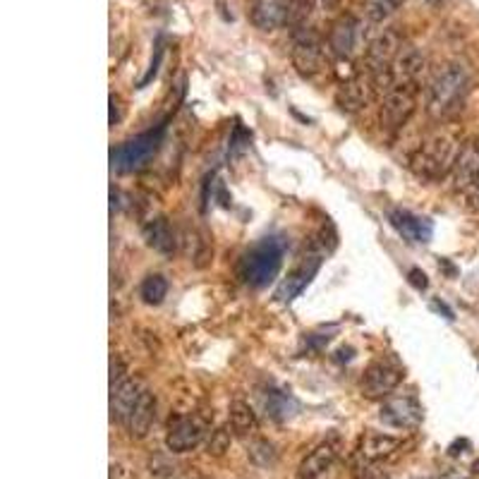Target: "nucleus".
<instances>
[{
	"label": "nucleus",
	"mask_w": 479,
	"mask_h": 479,
	"mask_svg": "<svg viewBox=\"0 0 479 479\" xmlns=\"http://www.w3.org/2000/svg\"><path fill=\"white\" fill-rule=\"evenodd\" d=\"M470 89V70L465 63L451 60L434 73L429 89H426V111L432 118H446L455 113L465 101Z\"/></svg>",
	"instance_id": "obj_1"
},
{
	"label": "nucleus",
	"mask_w": 479,
	"mask_h": 479,
	"mask_svg": "<svg viewBox=\"0 0 479 479\" xmlns=\"http://www.w3.org/2000/svg\"><path fill=\"white\" fill-rule=\"evenodd\" d=\"M460 152V142L453 137V134L439 132L429 137V140L413 153L410 159V168L419 180H441L446 178L448 173H453L455 168V161H458Z\"/></svg>",
	"instance_id": "obj_2"
},
{
	"label": "nucleus",
	"mask_w": 479,
	"mask_h": 479,
	"mask_svg": "<svg viewBox=\"0 0 479 479\" xmlns=\"http://www.w3.org/2000/svg\"><path fill=\"white\" fill-rule=\"evenodd\" d=\"M283 245L276 238H264L249 247L238 261V279L249 288H267L279 276Z\"/></svg>",
	"instance_id": "obj_3"
},
{
	"label": "nucleus",
	"mask_w": 479,
	"mask_h": 479,
	"mask_svg": "<svg viewBox=\"0 0 479 479\" xmlns=\"http://www.w3.org/2000/svg\"><path fill=\"white\" fill-rule=\"evenodd\" d=\"M161 137H163V127H156L152 132L140 134V137L125 142L122 147L113 149V153H111L113 171H118V173H132V171H140L142 166H147V161L159 149Z\"/></svg>",
	"instance_id": "obj_4"
},
{
	"label": "nucleus",
	"mask_w": 479,
	"mask_h": 479,
	"mask_svg": "<svg viewBox=\"0 0 479 479\" xmlns=\"http://www.w3.org/2000/svg\"><path fill=\"white\" fill-rule=\"evenodd\" d=\"M290 60L302 77H314L324 70V41L314 29L298 27L293 32Z\"/></svg>",
	"instance_id": "obj_5"
},
{
	"label": "nucleus",
	"mask_w": 479,
	"mask_h": 479,
	"mask_svg": "<svg viewBox=\"0 0 479 479\" xmlns=\"http://www.w3.org/2000/svg\"><path fill=\"white\" fill-rule=\"evenodd\" d=\"M415 106H417L415 87L393 84L381 101V125L386 130H400L415 113Z\"/></svg>",
	"instance_id": "obj_6"
},
{
	"label": "nucleus",
	"mask_w": 479,
	"mask_h": 479,
	"mask_svg": "<svg viewBox=\"0 0 479 479\" xmlns=\"http://www.w3.org/2000/svg\"><path fill=\"white\" fill-rule=\"evenodd\" d=\"M209 425L200 415H182L173 419L166 434V448L171 453H190L207 439Z\"/></svg>",
	"instance_id": "obj_7"
},
{
	"label": "nucleus",
	"mask_w": 479,
	"mask_h": 479,
	"mask_svg": "<svg viewBox=\"0 0 479 479\" xmlns=\"http://www.w3.org/2000/svg\"><path fill=\"white\" fill-rule=\"evenodd\" d=\"M379 419L391 429L410 432V429H417L422 425L425 410H422V403L415 396H393L381 406Z\"/></svg>",
	"instance_id": "obj_8"
},
{
	"label": "nucleus",
	"mask_w": 479,
	"mask_h": 479,
	"mask_svg": "<svg viewBox=\"0 0 479 479\" xmlns=\"http://www.w3.org/2000/svg\"><path fill=\"white\" fill-rule=\"evenodd\" d=\"M400 381H403V369L398 365H393L388 359H376L365 369L362 393L367 398H386L388 393L396 391Z\"/></svg>",
	"instance_id": "obj_9"
},
{
	"label": "nucleus",
	"mask_w": 479,
	"mask_h": 479,
	"mask_svg": "<svg viewBox=\"0 0 479 479\" xmlns=\"http://www.w3.org/2000/svg\"><path fill=\"white\" fill-rule=\"evenodd\" d=\"M293 0H252L249 5V22L259 32H276L290 22Z\"/></svg>",
	"instance_id": "obj_10"
},
{
	"label": "nucleus",
	"mask_w": 479,
	"mask_h": 479,
	"mask_svg": "<svg viewBox=\"0 0 479 479\" xmlns=\"http://www.w3.org/2000/svg\"><path fill=\"white\" fill-rule=\"evenodd\" d=\"M388 223L410 245H426L434 235L432 220L425 219V216H417L413 211H406V209H391L388 211Z\"/></svg>",
	"instance_id": "obj_11"
},
{
	"label": "nucleus",
	"mask_w": 479,
	"mask_h": 479,
	"mask_svg": "<svg viewBox=\"0 0 479 479\" xmlns=\"http://www.w3.org/2000/svg\"><path fill=\"white\" fill-rule=\"evenodd\" d=\"M359 34H362V27H359V22L355 20L353 15L338 17V20L333 22L331 32H328V48H331V54L338 55V58H353L357 54Z\"/></svg>",
	"instance_id": "obj_12"
},
{
	"label": "nucleus",
	"mask_w": 479,
	"mask_h": 479,
	"mask_svg": "<svg viewBox=\"0 0 479 479\" xmlns=\"http://www.w3.org/2000/svg\"><path fill=\"white\" fill-rule=\"evenodd\" d=\"M147 391L144 384L140 379H132V376H127L120 384L111 386V419L113 422H120V425H125L130 413L134 410V406L140 403L142 393Z\"/></svg>",
	"instance_id": "obj_13"
},
{
	"label": "nucleus",
	"mask_w": 479,
	"mask_h": 479,
	"mask_svg": "<svg viewBox=\"0 0 479 479\" xmlns=\"http://www.w3.org/2000/svg\"><path fill=\"white\" fill-rule=\"evenodd\" d=\"M338 460V444L336 441H321L319 446L312 448L307 453L302 463L298 465V473L295 477L298 479H321L324 474L336 465Z\"/></svg>",
	"instance_id": "obj_14"
},
{
	"label": "nucleus",
	"mask_w": 479,
	"mask_h": 479,
	"mask_svg": "<svg viewBox=\"0 0 479 479\" xmlns=\"http://www.w3.org/2000/svg\"><path fill=\"white\" fill-rule=\"evenodd\" d=\"M425 70H426L425 54H422L417 46H403L391 65L393 84H407V87H415L419 77L425 74Z\"/></svg>",
	"instance_id": "obj_15"
},
{
	"label": "nucleus",
	"mask_w": 479,
	"mask_h": 479,
	"mask_svg": "<svg viewBox=\"0 0 479 479\" xmlns=\"http://www.w3.org/2000/svg\"><path fill=\"white\" fill-rule=\"evenodd\" d=\"M319 257H305V261H302L298 269H293V271L288 273V279L276 288V299H279V302H293V299L309 286L314 273L319 271Z\"/></svg>",
	"instance_id": "obj_16"
},
{
	"label": "nucleus",
	"mask_w": 479,
	"mask_h": 479,
	"mask_svg": "<svg viewBox=\"0 0 479 479\" xmlns=\"http://www.w3.org/2000/svg\"><path fill=\"white\" fill-rule=\"evenodd\" d=\"M400 444L403 441L391 434H367L365 439L359 441L355 455L362 465H372V463H379V460L393 455L400 448Z\"/></svg>",
	"instance_id": "obj_17"
},
{
	"label": "nucleus",
	"mask_w": 479,
	"mask_h": 479,
	"mask_svg": "<svg viewBox=\"0 0 479 479\" xmlns=\"http://www.w3.org/2000/svg\"><path fill=\"white\" fill-rule=\"evenodd\" d=\"M453 187L458 192H470L479 180V144H467L460 152L455 168H453Z\"/></svg>",
	"instance_id": "obj_18"
},
{
	"label": "nucleus",
	"mask_w": 479,
	"mask_h": 479,
	"mask_svg": "<svg viewBox=\"0 0 479 479\" xmlns=\"http://www.w3.org/2000/svg\"><path fill=\"white\" fill-rule=\"evenodd\" d=\"M153 422H156V396L147 388V391L142 393L140 403L134 406V410L127 417L125 429L132 439H144L152 432Z\"/></svg>",
	"instance_id": "obj_19"
},
{
	"label": "nucleus",
	"mask_w": 479,
	"mask_h": 479,
	"mask_svg": "<svg viewBox=\"0 0 479 479\" xmlns=\"http://www.w3.org/2000/svg\"><path fill=\"white\" fill-rule=\"evenodd\" d=\"M336 101L338 106L346 111V113H357L362 108L369 103V87L362 77H353L340 84L338 93H336Z\"/></svg>",
	"instance_id": "obj_20"
},
{
	"label": "nucleus",
	"mask_w": 479,
	"mask_h": 479,
	"mask_svg": "<svg viewBox=\"0 0 479 479\" xmlns=\"http://www.w3.org/2000/svg\"><path fill=\"white\" fill-rule=\"evenodd\" d=\"M144 242L152 247L153 252H161V254L173 252L175 233H173V228H171V223H168L163 216L149 220L147 226H144Z\"/></svg>",
	"instance_id": "obj_21"
},
{
	"label": "nucleus",
	"mask_w": 479,
	"mask_h": 479,
	"mask_svg": "<svg viewBox=\"0 0 479 479\" xmlns=\"http://www.w3.org/2000/svg\"><path fill=\"white\" fill-rule=\"evenodd\" d=\"M228 422H230V429L240 436H252L257 429H259V419L252 407L247 406L245 400H233L230 407H228Z\"/></svg>",
	"instance_id": "obj_22"
},
{
	"label": "nucleus",
	"mask_w": 479,
	"mask_h": 479,
	"mask_svg": "<svg viewBox=\"0 0 479 479\" xmlns=\"http://www.w3.org/2000/svg\"><path fill=\"white\" fill-rule=\"evenodd\" d=\"M140 295L147 305H161L168 295V280L163 276H159V273L147 276L140 288Z\"/></svg>",
	"instance_id": "obj_23"
},
{
	"label": "nucleus",
	"mask_w": 479,
	"mask_h": 479,
	"mask_svg": "<svg viewBox=\"0 0 479 479\" xmlns=\"http://www.w3.org/2000/svg\"><path fill=\"white\" fill-rule=\"evenodd\" d=\"M247 455H249V460H252L254 465H259V467H271V465H276V460H279V453H276L273 444H269L267 439L249 441V446H247Z\"/></svg>",
	"instance_id": "obj_24"
},
{
	"label": "nucleus",
	"mask_w": 479,
	"mask_h": 479,
	"mask_svg": "<svg viewBox=\"0 0 479 479\" xmlns=\"http://www.w3.org/2000/svg\"><path fill=\"white\" fill-rule=\"evenodd\" d=\"M264 406H267L269 415H271L273 419H288L295 410L293 398H290V396H286V393H280V391L269 393L267 398H264Z\"/></svg>",
	"instance_id": "obj_25"
},
{
	"label": "nucleus",
	"mask_w": 479,
	"mask_h": 479,
	"mask_svg": "<svg viewBox=\"0 0 479 479\" xmlns=\"http://www.w3.org/2000/svg\"><path fill=\"white\" fill-rule=\"evenodd\" d=\"M396 10H398V0H365L367 20L374 24L386 22Z\"/></svg>",
	"instance_id": "obj_26"
},
{
	"label": "nucleus",
	"mask_w": 479,
	"mask_h": 479,
	"mask_svg": "<svg viewBox=\"0 0 479 479\" xmlns=\"http://www.w3.org/2000/svg\"><path fill=\"white\" fill-rule=\"evenodd\" d=\"M228 446H230V432L228 429H216V432H211V436H209V453H213V455H223V453L228 451Z\"/></svg>",
	"instance_id": "obj_27"
},
{
	"label": "nucleus",
	"mask_w": 479,
	"mask_h": 479,
	"mask_svg": "<svg viewBox=\"0 0 479 479\" xmlns=\"http://www.w3.org/2000/svg\"><path fill=\"white\" fill-rule=\"evenodd\" d=\"M407 279H410V283H413L415 288H419V290H426V286H429V280H426V273L419 271V269H410Z\"/></svg>",
	"instance_id": "obj_28"
},
{
	"label": "nucleus",
	"mask_w": 479,
	"mask_h": 479,
	"mask_svg": "<svg viewBox=\"0 0 479 479\" xmlns=\"http://www.w3.org/2000/svg\"><path fill=\"white\" fill-rule=\"evenodd\" d=\"M120 120V108H118V99L111 96V125H115Z\"/></svg>",
	"instance_id": "obj_29"
},
{
	"label": "nucleus",
	"mask_w": 479,
	"mask_h": 479,
	"mask_svg": "<svg viewBox=\"0 0 479 479\" xmlns=\"http://www.w3.org/2000/svg\"><path fill=\"white\" fill-rule=\"evenodd\" d=\"M467 194H470V200L474 201V207H479V180H477V185H474Z\"/></svg>",
	"instance_id": "obj_30"
},
{
	"label": "nucleus",
	"mask_w": 479,
	"mask_h": 479,
	"mask_svg": "<svg viewBox=\"0 0 479 479\" xmlns=\"http://www.w3.org/2000/svg\"><path fill=\"white\" fill-rule=\"evenodd\" d=\"M178 479H201L200 474H182V477H178Z\"/></svg>",
	"instance_id": "obj_31"
},
{
	"label": "nucleus",
	"mask_w": 479,
	"mask_h": 479,
	"mask_svg": "<svg viewBox=\"0 0 479 479\" xmlns=\"http://www.w3.org/2000/svg\"><path fill=\"white\" fill-rule=\"evenodd\" d=\"M426 3H429V5H436V3H441V0H426Z\"/></svg>",
	"instance_id": "obj_32"
}]
</instances>
